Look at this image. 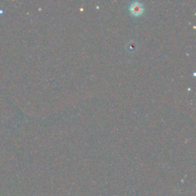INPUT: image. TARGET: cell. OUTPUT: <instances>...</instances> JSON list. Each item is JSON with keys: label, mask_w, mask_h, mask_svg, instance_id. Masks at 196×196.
I'll return each instance as SVG.
<instances>
[{"label": "cell", "mask_w": 196, "mask_h": 196, "mask_svg": "<svg viewBox=\"0 0 196 196\" xmlns=\"http://www.w3.org/2000/svg\"><path fill=\"white\" fill-rule=\"evenodd\" d=\"M142 6H136V3H134V5L131 6L132 13H133L134 15H139V14H141L142 12Z\"/></svg>", "instance_id": "6da1fadb"}]
</instances>
